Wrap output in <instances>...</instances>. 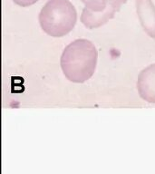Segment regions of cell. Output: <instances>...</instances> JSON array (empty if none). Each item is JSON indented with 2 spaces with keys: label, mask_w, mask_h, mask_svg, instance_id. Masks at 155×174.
Returning a JSON list of instances; mask_svg holds the SVG:
<instances>
[{
  "label": "cell",
  "mask_w": 155,
  "mask_h": 174,
  "mask_svg": "<svg viewBox=\"0 0 155 174\" xmlns=\"http://www.w3.org/2000/svg\"><path fill=\"white\" fill-rule=\"evenodd\" d=\"M77 21V12L69 0H48L39 14L42 29L53 37L71 32Z\"/></svg>",
  "instance_id": "2"
},
{
  "label": "cell",
  "mask_w": 155,
  "mask_h": 174,
  "mask_svg": "<svg viewBox=\"0 0 155 174\" xmlns=\"http://www.w3.org/2000/svg\"><path fill=\"white\" fill-rule=\"evenodd\" d=\"M98 52L87 39H76L69 44L61 56V68L65 77L73 83H84L95 73Z\"/></svg>",
  "instance_id": "1"
},
{
  "label": "cell",
  "mask_w": 155,
  "mask_h": 174,
  "mask_svg": "<svg viewBox=\"0 0 155 174\" xmlns=\"http://www.w3.org/2000/svg\"><path fill=\"white\" fill-rule=\"evenodd\" d=\"M136 12L146 34L155 38V5L153 0H135Z\"/></svg>",
  "instance_id": "4"
},
{
  "label": "cell",
  "mask_w": 155,
  "mask_h": 174,
  "mask_svg": "<svg viewBox=\"0 0 155 174\" xmlns=\"http://www.w3.org/2000/svg\"><path fill=\"white\" fill-rule=\"evenodd\" d=\"M137 89L144 101L155 104V63L149 65L140 73Z\"/></svg>",
  "instance_id": "5"
},
{
  "label": "cell",
  "mask_w": 155,
  "mask_h": 174,
  "mask_svg": "<svg viewBox=\"0 0 155 174\" xmlns=\"http://www.w3.org/2000/svg\"><path fill=\"white\" fill-rule=\"evenodd\" d=\"M126 2L127 0H94L85 5L81 22L89 29L98 28L112 19Z\"/></svg>",
  "instance_id": "3"
},
{
  "label": "cell",
  "mask_w": 155,
  "mask_h": 174,
  "mask_svg": "<svg viewBox=\"0 0 155 174\" xmlns=\"http://www.w3.org/2000/svg\"><path fill=\"white\" fill-rule=\"evenodd\" d=\"M13 1H14V3H15L16 5H18L20 6L26 7V6L36 4L38 0H13Z\"/></svg>",
  "instance_id": "6"
},
{
  "label": "cell",
  "mask_w": 155,
  "mask_h": 174,
  "mask_svg": "<svg viewBox=\"0 0 155 174\" xmlns=\"http://www.w3.org/2000/svg\"><path fill=\"white\" fill-rule=\"evenodd\" d=\"M83 3H84L85 5H87V4H89V3H91L92 1H94V0H81Z\"/></svg>",
  "instance_id": "7"
}]
</instances>
